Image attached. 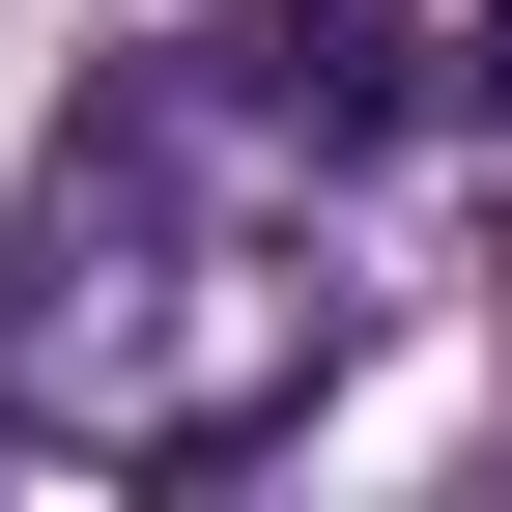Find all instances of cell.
<instances>
[{
	"label": "cell",
	"instance_id": "3957f363",
	"mask_svg": "<svg viewBox=\"0 0 512 512\" xmlns=\"http://www.w3.org/2000/svg\"><path fill=\"white\" fill-rule=\"evenodd\" d=\"M456 114H484V143H512V0H484V29H456Z\"/></svg>",
	"mask_w": 512,
	"mask_h": 512
},
{
	"label": "cell",
	"instance_id": "7a4b0ae2",
	"mask_svg": "<svg viewBox=\"0 0 512 512\" xmlns=\"http://www.w3.org/2000/svg\"><path fill=\"white\" fill-rule=\"evenodd\" d=\"M143 86H171V114H228V143H256V171H313V200H342V171H370V143L427 114L370 0H228V29H171Z\"/></svg>",
	"mask_w": 512,
	"mask_h": 512
},
{
	"label": "cell",
	"instance_id": "6da1fadb",
	"mask_svg": "<svg viewBox=\"0 0 512 512\" xmlns=\"http://www.w3.org/2000/svg\"><path fill=\"white\" fill-rule=\"evenodd\" d=\"M285 200L313 171H256L228 114L114 86L86 143L29 171V256H0V427H57V456L114 484H200L256 427L342 370V285H285Z\"/></svg>",
	"mask_w": 512,
	"mask_h": 512
}]
</instances>
